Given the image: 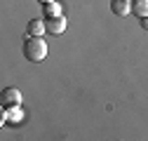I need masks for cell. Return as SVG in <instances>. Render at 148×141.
<instances>
[{
    "label": "cell",
    "mask_w": 148,
    "mask_h": 141,
    "mask_svg": "<svg viewBox=\"0 0 148 141\" xmlns=\"http://www.w3.org/2000/svg\"><path fill=\"white\" fill-rule=\"evenodd\" d=\"M141 28H146V31H148V16H143V19H141Z\"/></svg>",
    "instance_id": "obj_9"
},
{
    "label": "cell",
    "mask_w": 148,
    "mask_h": 141,
    "mask_svg": "<svg viewBox=\"0 0 148 141\" xmlns=\"http://www.w3.org/2000/svg\"><path fill=\"white\" fill-rule=\"evenodd\" d=\"M38 3H52V0H38Z\"/></svg>",
    "instance_id": "obj_10"
},
{
    "label": "cell",
    "mask_w": 148,
    "mask_h": 141,
    "mask_svg": "<svg viewBox=\"0 0 148 141\" xmlns=\"http://www.w3.org/2000/svg\"><path fill=\"white\" fill-rule=\"evenodd\" d=\"M110 10L118 16H127L132 12V0H110Z\"/></svg>",
    "instance_id": "obj_4"
},
{
    "label": "cell",
    "mask_w": 148,
    "mask_h": 141,
    "mask_svg": "<svg viewBox=\"0 0 148 141\" xmlns=\"http://www.w3.org/2000/svg\"><path fill=\"white\" fill-rule=\"evenodd\" d=\"M45 26H47V33H52V35H61V33L66 31V19H64V16H52V19L45 21Z\"/></svg>",
    "instance_id": "obj_3"
},
{
    "label": "cell",
    "mask_w": 148,
    "mask_h": 141,
    "mask_svg": "<svg viewBox=\"0 0 148 141\" xmlns=\"http://www.w3.org/2000/svg\"><path fill=\"white\" fill-rule=\"evenodd\" d=\"M24 57H26V61H33V64H38L47 57V42L42 40V35H28L26 38Z\"/></svg>",
    "instance_id": "obj_1"
},
{
    "label": "cell",
    "mask_w": 148,
    "mask_h": 141,
    "mask_svg": "<svg viewBox=\"0 0 148 141\" xmlns=\"http://www.w3.org/2000/svg\"><path fill=\"white\" fill-rule=\"evenodd\" d=\"M0 106L3 108H12V106H21V92L16 87H5L0 92Z\"/></svg>",
    "instance_id": "obj_2"
},
{
    "label": "cell",
    "mask_w": 148,
    "mask_h": 141,
    "mask_svg": "<svg viewBox=\"0 0 148 141\" xmlns=\"http://www.w3.org/2000/svg\"><path fill=\"white\" fill-rule=\"evenodd\" d=\"M5 118H7L10 122H21V120H24V113H21L19 106H12V108L5 113Z\"/></svg>",
    "instance_id": "obj_8"
},
{
    "label": "cell",
    "mask_w": 148,
    "mask_h": 141,
    "mask_svg": "<svg viewBox=\"0 0 148 141\" xmlns=\"http://www.w3.org/2000/svg\"><path fill=\"white\" fill-rule=\"evenodd\" d=\"M132 14H136L139 19L148 16V0H132Z\"/></svg>",
    "instance_id": "obj_7"
},
{
    "label": "cell",
    "mask_w": 148,
    "mask_h": 141,
    "mask_svg": "<svg viewBox=\"0 0 148 141\" xmlns=\"http://www.w3.org/2000/svg\"><path fill=\"white\" fill-rule=\"evenodd\" d=\"M42 12L47 19H52V16H61V5L57 3V0H52V3H42Z\"/></svg>",
    "instance_id": "obj_6"
},
{
    "label": "cell",
    "mask_w": 148,
    "mask_h": 141,
    "mask_svg": "<svg viewBox=\"0 0 148 141\" xmlns=\"http://www.w3.org/2000/svg\"><path fill=\"white\" fill-rule=\"evenodd\" d=\"M42 33H47L45 21H40V19H31V21H28V26H26V35H42Z\"/></svg>",
    "instance_id": "obj_5"
}]
</instances>
